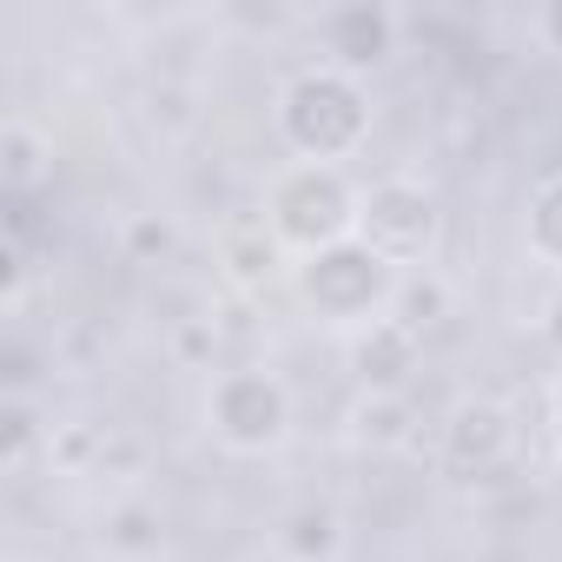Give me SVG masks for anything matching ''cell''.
Here are the masks:
<instances>
[{
	"mask_svg": "<svg viewBox=\"0 0 562 562\" xmlns=\"http://www.w3.org/2000/svg\"><path fill=\"white\" fill-rule=\"evenodd\" d=\"M271 120H278V139H285L299 159L345 166L371 139V93H364V80L318 60V67H299L285 87H278Z\"/></svg>",
	"mask_w": 562,
	"mask_h": 562,
	"instance_id": "cell-1",
	"label": "cell"
},
{
	"mask_svg": "<svg viewBox=\"0 0 562 562\" xmlns=\"http://www.w3.org/2000/svg\"><path fill=\"white\" fill-rule=\"evenodd\" d=\"M358 205H364V186H351L345 166L292 159L265 186V225L278 232V245L292 258H318V251L358 238Z\"/></svg>",
	"mask_w": 562,
	"mask_h": 562,
	"instance_id": "cell-2",
	"label": "cell"
},
{
	"mask_svg": "<svg viewBox=\"0 0 562 562\" xmlns=\"http://www.w3.org/2000/svg\"><path fill=\"white\" fill-rule=\"evenodd\" d=\"M397 285H404V271L384 265L364 238H345V245L292 265V292L305 299V312L318 325H338V331H364V325L391 318Z\"/></svg>",
	"mask_w": 562,
	"mask_h": 562,
	"instance_id": "cell-3",
	"label": "cell"
},
{
	"mask_svg": "<svg viewBox=\"0 0 562 562\" xmlns=\"http://www.w3.org/2000/svg\"><path fill=\"white\" fill-rule=\"evenodd\" d=\"M292 424H299L292 384L278 378L271 364H225L205 384V430L232 457H271V450H285Z\"/></svg>",
	"mask_w": 562,
	"mask_h": 562,
	"instance_id": "cell-4",
	"label": "cell"
},
{
	"mask_svg": "<svg viewBox=\"0 0 562 562\" xmlns=\"http://www.w3.org/2000/svg\"><path fill=\"white\" fill-rule=\"evenodd\" d=\"M358 238L397 265V271H424L443 245V199L411 179V172H384L364 186V205H358Z\"/></svg>",
	"mask_w": 562,
	"mask_h": 562,
	"instance_id": "cell-5",
	"label": "cell"
},
{
	"mask_svg": "<svg viewBox=\"0 0 562 562\" xmlns=\"http://www.w3.org/2000/svg\"><path fill=\"white\" fill-rule=\"evenodd\" d=\"M516 457H522V424H516V411L503 397H463V404H450V417L437 430L443 476H457V483H496V476L516 470Z\"/></svg>",
	"mask_w": 562,
	"mask_h": 562,
	"instance_id": "cell-6",
	"label": "cell"
},
{
	"mask_svg": "<svg viewBox=\"0 0 562 562\" xmlns=\"http://www.w3.org/2000/svg\"><path fill=\"white\" fill-rule=\"evenodd\" d=\"M345 364H351V378H358L364 397H404L411 378H417V364H424V338L411 325H397V318H378V325L351 331Z\"/></svg>",
	"mask_w": 562,
	"mask_h": 562,
	"instance_id": "cell-7",
	"label": "cell"
},
{
	"mask_svg": "<svg viewBox=\"0 0 562 562\" xmlns=\"http://www.w3.org/2000/svg\"><path fill=\"white\" fill-rule=\"evenodd\" d=\"M292 251L278 245V232L265 225V212L258 218H232L225 232H218V278L238 292V299H265V292H278L292 278Z\"/></svg>",
	"mask_w": 562,
	"mask_h": 562,
	"instance_id": "cell-8",
	"label": "cell"
},
{
	"mask_svg": "<svg viewBox=\"0 0 562 562\" xmlns=\"http://www.w3.org/2000/svg\"><path fill=\"white\" fill-rule=\"evenodd\" d=\"M318 47H325V67L338 74H371L397 54V14L384 8H331L318 14Z\"/></svg>",
	"mask_w": 562,
	"mask_h": 562,
	"instance_id": "cell-9",
	"label": "cell"
},
{
	"mask_svg": "<svg viewBox=\"0 0 562 562\" xmlns=\"http://www.w3.org/2000/svg\"><path fill=\"white\" fill-rule=\"evenodd\" d=\"M47 179H54V139L34 120L14 113L8 126H0V186H8L14 199H34Z\"/></svg>",
	"mask_w": 562,
	"mask_h": 562,
	"instance_id": "cell-10",
	"label": "cell"
},
{
	"mask_svg": "<svg viewBox=\"0 0 562 562\" xmlns=\"http://www.w3.org/2000/svg\"><path fill=\"white\" fill-rule=\"evenodd\" d=\"M100 549L120 555V562H153V555L166 549V522H159V509L139 503V496L113 503V509L100 516Z\"/></svg>",
	"mask_w": 562,
	"mask_h": 562,
	"instance_id": "cell-11",
	"label": "cell"
},
{
	"mask_svg": "<svg viewBox=\"0 0 562 562\" xmlns=\"http://www.w3.org/2000/svg\"><path fill=\"white\" fill-rule=\"evenodd\" d=\"M278 549H285L292 562H338L345 549V516L331 503H299L285 516V529H278Z\"/></svg>",
	"mask_w": 562,
	"mask_h": 562,
	"instance_id": "cell-12",
	"label": "cell"
},
{
	"mask_svg": "<svg viewBox=\"0 0 562 562\" xmlns=\"http://www.w3.org/2000/svg\"><path fill=\"white\" fill-rule=\"evenodd\" d=\"M34 457H54V424H41V411L27 397H8L0 404V470L27 476Z\"/></svg>",
	"mask_w": 562,
	"mask_h": 562,
	"instance_id": "cell-13",
	"label": "cell"
},
{
	"mask_svg": "<svg viewBox=\"0 0 562 562\" xmlns=\"http://www.w3.org/2000/svg\"><path fill=\"white\" fill-rule=\"evenodd\" d=\"M450 312H457V292H450V278H443L437 265L404 271V285H397V299H391V318H397V325H411V331L424 338V331H437Z\"/></svg>",
	"mask_w": 562,
	"mask_h": 562,
	"instance_id": "cell-14",
	"label": "cell"
},
{
	"mask_svg": "<svg viewBox=\"0 0 562 562\" xmlns=\"http://www.w3.org/2000/svg\"><path fill=\"white\" fill-rule=\"evenodd\" d=\"M522 245H529L536 265L562 271V172L529 186V199H522Z\"/></svg>",
	"mask_w": 562,
	"mask_h": 562,
	"instance_id": "cell-15",
	"label": "cell"
},
{
	"mask_svg": "<svg viewBox=\"0 0 562 562\" xmlns=\"http://www.w3.org/2000/svg\"><path fill=\"white\" fill-rule=\"evenodd\" d=\"M351 437H358L364 450H397V443H411V397H364Z\"/></svg>",
	"mask_w": 562,
	"mask_h": 562,
	"instance_id": "cell-16",
	"label": "cell"
},
{
	"mask_svg": "<svg viewBox=\"0 0 562 562\" xmlns=\"http://www.w3.org/2000/svg\"><path fill=\"white\" fill-rule=\"evenodd\" d=\"M126 251H133L139 265L166 258V251H172V225H166L159 212H139V218H126Z\"/></svg>",
	"mask_w": 562,
	"mask_h": 562,
	"instance_id": "cell-17",
	"label": "cell"
},
{
	"mask_svg": "<svg viewBox=\"0 0 562 562\" xmlns=\"http://www.w3.org/2000/svg\"><path fill=\"white\" fill-rule=\"evenodd\" d=\"M21 292H27V245H0V299L8 305H21Z\"/></svg>",
	"mask_w": 562,
	"mask_h": 562,
	"instance_id": "cell-18",
	"label": "cell"
},
{
	"mask_svg": "<svg viewBox=\"0 0 562 562\" xmlns=\"http://www.w3.org/2000/svg\"><path fill=\"white\" fill-rule=\"evenodd\" d=\"M529 34H536V47H542V54H555V60H562V0H542V8L529 14Z\"/></svg>",
	"mask_w": 562,
	"mask_h": 562,
	"instance_id": "cell-19",
	"label": "cell"
},
{
	"mask_svg": "<svg viewBox=\"0 0 562 562\" xmlns=\"http://www.w3.org/2000/svg\"><path fill=\"white\" fill-rule=\"evenodd\" d=\"M542 424H549V443H555V457H562V371H555L549 391H542Z\"/></svg>",
	"mask_w": 562,
	"mask_h": 562,
	"instance_id": "cell-20",
	"label": "cell"
},
{
	"mask_svg": "<svg viewBox=\"0 0 562 562\" xmlns=\"http://www.w3.org/2000/svg\"><path fill=\"white\" fill-rule=\"evenodd\" d=\"M549 312H555V318H549V338H555V345H562V299H555V305H549Z\"/></svg>",
	"mask_w": 562,
	"mask_h": 562,
	"instance_id": "cell-21",
	"label": "cell"
}]
</instances>
